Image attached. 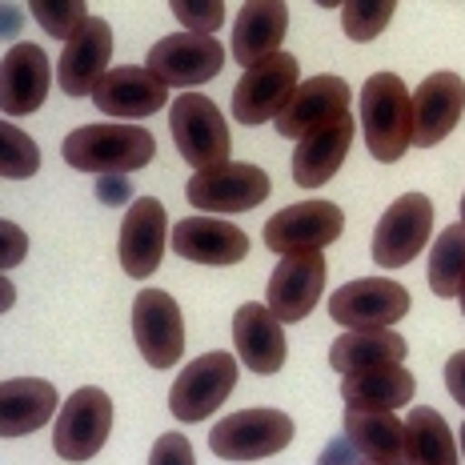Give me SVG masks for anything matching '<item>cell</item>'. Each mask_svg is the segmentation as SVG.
Here are the masks:
<instances>
[{"instance_id": "6da1fadb", "label": "cell", "mask_w": 465, "mask_h": 465, "mask_svg": "<svg viewBox=\"0 0 465 465\" xmlns=\"http://www.w3.org/2000/svg\"><path fill=\"white\" fill-rule=\"evenodd\" d=\"M64 161L81 173H96V177H124L133 169H144L157 157V141L141 124H84L73 129L61 144Z\"/></svg>"}, {"instance_id": "7a4b0ae2", "label": "cell", "mask_w": 465, "mask_h": 465, "mask_svg": "<svg viewBox=\"0 0 465 465\" xmlns=\"http://www.w3.org/2000/svg\"><path fill=\"white\" fill-rule=\"evenodd\" d=\"M361 129L370 157L393 164L413 144V96L397 73H373L361 89Z\"/></svg>"}, {"instance_id": "3957f363", "label": "cell", "mask_w": 465, "mask_h": 465, "mask_svg": "<svg viewBox=\"0 0 465 465\" xmlns=\"http://www.w3.org/2000/svg\"><path fill=\"white\" fill-rule=\"evenodd\" d=\"M169 129L173 141H177L181 161L189 169L205 173L217 169V164H229V149H232L229 124L205 93H181L169 109Z\"/></svg>"}, {"instance_id": "277c9868", "label": "cell", "mask_w": 465, "mask_h": 465, "mask_svg": "<svg viewBox=\"0 0 465 465\" xmlns=\"http://www.w3.org/2000/svg\"><path fill=\"white\" fill-rule=\"evenodd\" d=\"M293 441V418L281 410H241L213 425L209 450L225 461H261L273 458Z\"/></svg>"}, {"instance_id": "5b68a950", "label": "cell", "mask_w": 465, "mask_h": 465, "mask_svg": "<svg viewBox=\"0 0 465 465\" xmlns=\"http://www.w3.org/2000/svg\"><path fill=\"white\" fill-rule=\"evenodd\" d=\"M109 433H113V397L96 390V385H84L56 413L53 450L64 461H89L104 450Z\"/></svg>"}, {"instance_id": "8992f818", "label": "cell", "mask_w": 465, "mask_h": 465, "mask_svg": "<svg viewBox=\"0 0 465 465\" xmlns=\"http://www.w3.org/2000/svg\"><path fill=\"white\" fill-rule=\"evenodd\" d=\"M297 84H302V64L293 53L269 56L257 69H245L232 89V116L241 124H265L277 121L285 113V104L293 101Z\"/></svg>"}, {"instance_id": "52a82bcc", "label": "cell", "mask_w": 465, "mask_h": 465, "mask_svg": "<svg viewBox=\"0 0 465 465\" xmlns=\"http://www.w3.org/2000/svg\"><path fill=\"white\" fill-rule=\"evenodd\" d=\"M430 232H433V201L425 193H405L381 213L370 253L381 269H401L430 245Z\"/></svg>"}, {"instance_id": "ba28073f", "label": "cell", "mask_w": 465, "mask_h": 465, "mask_svg": "<svg viewBox=\"0 0 465 465\" xmlns=\"http://www.w3.org/2000/svg\"><path fill=\"white\" fill-rule=\"evenodd\" d=\"M237 385V357L232 353H201L197 361H189L185 370L177 373L169 390V410L177 421H205L213 410L225 405V397Z\"/></svg>"}, {"instance_id": "9c48e42d", "label": "cell", "mask_w": 465, "mask_h": 465, "mask_svg": "<svg viewBox=\"0 0 465 465\" xmlns=\"http://www.w3.org/2000/svg\"><path fill=\"white\" fill-rule=\"evenodd\" d=\"M164 89H193V84L213 81L225 69V48L217 36L197 33H169L149 48V64H144Z\"/></svg>"}, {"instance_id": "30bf717a", "label": "cell", "mask_w": 465, "mask_h": 465, "mask_svg": "<svg viewBox=\"0 0 465 465\" xmlns=\"http://www.w3.org/2000/svg\"><path fill=\"white\" fill-rule=\"evenodd\" d=\"M185 197L193 209L201 213H249L269 197V177L265 169L249 161H229L217 169L193 173V181L185 185Z\"/></svg>"}, {"instance_id": "8fae6325", "label": "cell", "mask_w": 465, "mask_h": 465, "mask_svg": "<svg viewBox=\"0 0 465 465\" xmlns=\"http://www.w3.org/2000/svg\"><path fill=\"white\" fill-rule=\"evenodd\" d=\"M133 337H137L141 357L153 370H173L185 349V317L173 293L164 289H141L133 302Z\"/></svg>"}, {"instance_id": "7c38bea8", "label": "cell", "mask_w": 465, "mask_h": 465, "mask_svg": "<svg viewBox=\"0 0 465 465\" xmlns=\"http://www.w3.org/2000/svg\"><path fill=\"white\" fill-rule=\"evenodd\" d=\"M405 313H410V293L385 277L349 281L329 297V317L341 329H390Z\"/></svg>"}, {"instance_id": "4fadbf2b", "label": "cell", "mask_w": 465, "mask_h": 465, "mask_svg": "<svg viewBox=\"0 0 465 465\" xmlns=\"http://www.w3.org/2000/svg\"><path fill=\"white\" fill-rule=\"evenodd\" d=\"M345 229V213L333 201H302V205H289L273 213L265 221V245L273 253H309V249H325L341 237Z\"/></svg>"}, {"instance_id": "5bb4252c", "label": "cell", "mask_w": 465, "mask_h": 465, "mask_svg": "<svg viewBox=\"0 0 465 465\" xmlns=\"http://www.w3.org/2000/svg\"><path fill=\"white\" fill-rule=\"evenodd\" d=\"M325 253L309 249V253H289L277 261L273 277H269V309L277 313L281 325L305 322L313 313V305L325 293Z\"/></svg>"}, {"instance_id": "9a60e30c", "label": "cell", "mask_w": 465, "mask_h": 465, "mask_svg": "<svg viewBox=\"0 0 465 465\" xmlns=\"http://www.w3.org/2000/svg\"><path fill=\"white\" fill-rule=\"evenodd\" d=\"M349 101H353V93H349V84L341 76L333 73H322V76H309V81L297 84L293 101L285 104V113L277 116V137L285 141H302L309 133L325 129V124H333L337 116L349 113Z\"/></svg>"}, {"instance_id": "2e32d148", "label": "cell", "mask_w": 465, "mask_h": 465, "mask_svg": "<svg viewBox=\"0 0 465 465\" xmlns=\"http://www.w3.org/2000/svg\"><path fill=\"white\" fill-rule=\"evenodd\" d=\"M164 101H169V89L149 69H141V64H116V69L104 73V81L93 93L96 109L124 124H137L144 116L161 113Z\"/></svg>"}, {"instance_id": "e0dca14e", "label": "cell", "mask_w": 465, "mask_h": 465, "mask_svg": "<svg viewBox=\"0 0 465 465\" xmlns=\"http://www.w3.org/2000/svg\"><path fill=\"white\" fill-rule=\"evenodd\" d=\"M48 84H53V64L48 53L33 41H21L5 53L0 64V109L5 116H28L45 104Z\"/></svg>"}, {"instance_id": "ac0fdd59", "label": "cell", "mask_w": 465, "mask_h": 465, "mask_svg": "<svg viewBox=\"0 0 465 465\" xmlns=\"http://www.w3.org/2000/svg\"><path fill=\"white\" fill-rule=\"evenodd\" d=\"M465 113V81L458 73H433L425 76L413 93V144L433 149L458 129Z\"/></svg>"}, {"instance_id": "d6986e66", "label": "cell", "mask_w": 465, "mask_h": 465, "mask_svg": "<svg viewBox=\"0 0 465 465\" xmlns=\"http://www.w3.org/2000/svg\"><path fill=\"white\" fill-rule=\"evenodd\" d=\"M232 345H237V361H245L249 373L273 377L285 365V325L277 322V313L269 305H241L232 313Z\"/></svg>"}, {"instance_id": "ffe728a7", "label": "cell", "mask_w": 465, "mask_h": 465, "mask_svg": "<svg viewBox=\"0 0 465 465\" xmlns=\"http://www.w3.org/2000/svg\"><path fill=\"white\" fill-rule=\"evenodd\" d=\"M169 245V217L157 197L133 201V209L124 213L121 225V269L129 277H153Z\"/></svg>"}, {"instance_id": "44dd1931", "label": "cell", "mask_w": 465, "mask_h": 465, "mask_svg": "<svg viewBox=\"0 0 465 465\" xmlns=\"http://www.w3.org/2000/svg\"><path fill=\"white\" fill-rule=\"evenodd\" d=\"M289 33V8L281 0H249L241 5L237 21H232V61L241 69H257L269 56L281 53V41Z\"/></svg>"}, {"instance_id": "7402d4cb", "label": "cell", "mask_w": 465, "mask_h": 465, "mask_svg": "<svg viewBox=\"0 0 465 465\" xmlns=\"http://www.w3.org/2000/svg\"><path fill=\"white\" fill-rule=\"evenodd\" d=\"M109 56H113V28L109 21H93L64 45L61 61H56V84L69 96L96 93V84L109 73Z\"/></svg>"}, {"instance_id": "603a6c76", "label": "cell", "mask_w": 465, "mask_h": 465, "mask_svg": "<svg viewBox=\"0 0 465 465\" xmlns=\"http://www.w3.org/2000/svg\"><path fill=\"white\" fill-rule=\"evenodd\" d=\"M173 253L197 261V265H237L249 253L245 229L221 217H185L173 229Z\"/></svg>"}, {"instance_id": "cb8c5ba5", "label": "cell", "mask_w": 465, "mask_h": 465, "mask_svg": "<svg viewBox=\"0 0 465 465\" xmlns=\"http://www.w3.org/2000/svg\"><path fill=\"white\" fill-rule=\"evenodd\" d=\"M353 133H357V124H353V116H337L333 124H325V129H317V133H309V137L297 141V149H293V181L302 189H317V185H325V181H333L337 177V169L345 164L349 157V144H353Z\"/></svg>"}, {"instance_id": "d4e9b609", "label": "cell", "mask_w": 465, "mask_h": 465, "mask_svg": "<svg viewBox=\"0 0 465 465\" xmlns=\"http://www.w3.org/2000/svg\"><path fill=\"white\" fill-rule=\"evenodd\" d=\"M61 410L53 381L45 377H13L0 385V438L16 441L36 433L41 425L53 421V413Z\"/></svg>"}, {"instance_id": "484cf974", "label": "cell", "mask_w": 465, "mask_h": 465, "mask_svg": "<svg viewBox=\"0 0 465 465\" xmlns=\"http://www.w3.org/2000/svg\"><path fill=\"white\" fill-rule=\"evenodd\" d=\"M345 438L357 445L365 461L410 465V438L405 421L393 410H345Z\"/></svg>"}, {"instance_id": "4316f807", "label": "cell", "mask_w": 465, "mask_h": 465, "mask_svg": "<svg viewBox=\"0 0 465 465\" xmlns=\"http://www.w3.org/2000/svg\"><path fill=\"white\" fill-rule=\"evenodd\" d=\"M410 353V341L397 337L393 329H345L333 345H329V365L337 373H370L385 365H401Z\"/></svg>"}, {"instance_id": "83f0119b", "label": "cell", "mask_w": 465, "mask_h": 465, "mask_svg": "<svg viewBox=\"0 0 465 465\" xmlns=\"http://www.w3.org/2000/svg\"><path fill=\"white\" fill-rule=\"evenodd\" d=\"M413 373L405 365H385V370L353 373L341 381V401L349 410H397V405L413 401Z\"/></svg>"}, {"instance_id": "f1b7e54d", "label": "cell", "mask_w": 465, "mask_h": 465, "mask_svg": "<svg viewBox=\"0 0 465 465\" xmlns=\"http://www.w3.org/2000/svg\"><path fill=\"white\" fill-rule=\"evenodd\" d=\"M405 438H410V465H458V445H453L450 421L438 410H410L405 418Z\"/></svg>"}, {"instance_id": "f546056e", "label": "cell", "mask_w": 465, "mask_h": 465, "mask_svg": "<svg viewBox=\"0 0 465 465\" xmlns=\"http://www.w3.org/2000/svg\"><path fill=\"white\" fill-rule=\"evenodd\" d=\"M461 281H465V225L441 229L438 241L430 249V289L438 297H458L461 293Z\"/></svg>"}, {"instance_id": "4dcf8cb0", "label": "cell", "mask_w": 465, "mask_h": 465, "mask_svg": "<svg viewBox=\"0 0 465 465\" xmlns=\"http://www.w3.org/2000/svg\"><path fill=\"white\" fill-rule=\"evenodd\" d=\"M397 5L393 0H349V5H341V28L349 41L365 45L373 41V36L385 33V25L393 21Z\"/></svg>"}, {"instance_id": "1f68e13d", "label": "cell", "mask_w": 465, "mask_h": 465, "mask_svg": "<svg viewBox=\"0 0 465 465\" xmlns=\"http://www.w3.org/2000/svg\"><path fill=\"white\" fill-rule=\"evenodd\" d=\"M0 173H5L8 181H25L33 177L36 169H41V149H36V141L28 137L25 129H16L13 121L0 124Z\"/></svg>"}, {"instance_id": "d6a6232c", "label": "cell", "mask_w": 465, "mask_h": 465, "mask_svg": "<svg viewBox=\"0 0 465 465\" xmlns=\"http://www.w3.org/2000/svg\"><path fill=\"white\" fill-rule=\"evenodd\" d=\"M28 13L41 21V28L48 36H56V41H64V45H69L73 36L93 21L89 8L76 5V0H33V5H28Z\"/></svg>"}, {"instance_id": "836d02e7", "label": "cell", "mask_w": 465, "mask_h": 465, "mask_svg": "<svg viewBox=\"0 0 465 465\" xmlns=\"http://www.w3.org/2000/svg\"><path fill=\"white\" fill-rule=\"evenodd\" d=\"M173 16L185 25V33L217 36V28L225 25V5H221V0H177Z\"/></svg>"}, {"instance_id": "e575fe53", "label": "cell", "mask_w": 465, "mask_h": 465, "mask_svg": "<svg viewBox=\"0 0 465 465\" xmlns=\"http://www.w3.org/2000/svg\"><path fill=\"white\" fill-rule=\"evenodd\" d=\"M149 465H197V458H193L189 438H181V433H161V438L153 441Z\"/></svg>"}, {"instance_id": "d590c367", "label": "cell", "mask_w": 465, "mask_h": 465, "mask_svg": "<svg viewBox=\"0 0 465 465\" xmlns=\"http://www.w3.org/2000/svg\"><path fill=\"white\" fill-rule=\"evenodd\" d=\"M0 237H5V253H0V265H5V269H16V265L25 261V253H28L25 229H16L13 221H5V225H0Z\"/></svg>"}, {"instance_id": "8d00e7d4", "label": "cell", "mask_w": 465, "mask_h": 465, "mask_svg": "<svg viewBox=\"0 0 465 465\" xmlns=\"http://www.w3.org/2000/svg\"><path fill=\"white\" fill-rule=\"evenodd\" d=\"M445 390H450V397L465 410V349H458V353L445 361Z\"/></svg>"}, {"instance_id": "74e56055", "label": "cell", "mask_w": 465, "mask_h": 465, "mask_svg": "<svg viewBox=\"0 0 465 465\" xmlns=\"http://www.w3.org/2000/svg\"><path fill=\"white\" fill-rule=\"evenodd\" d=\"M96 197L101 205H124L133 197V181L129 177H101L96 181Z\"/></svg>"}, {"instance_id": "f35d334b", "label": "cell", "mask_w": 465, "mask_h": 465, "mask_svg": "<svg viewBox=\"0 0 465 465\" xmlns=\"http://www.w3.org/2000/svg\"><path fill=\"white\" fill-rule=\"evenodd\" d=\"M357 461H361V458H357V445L349 441V438H337L322 453V461H317V465H357Z\"/></svg>"}, {"instance_id": "ab89813d", "label": "cell", "mask_w": 465, "mask_h": 465, "mask_svg": "<svg viewBox=\"0 0 465 465\" xmlns=\"http://www.w3.org/2000/svg\"><path fill=\"white\" fill-rule=\"evenodd\" d=\"M13 302H16V289H13V281H5V313L13 309Z\"/></svg>"}, {"instance_id": "60d3db41", "label": "cell", "mask_w": 465, "mask_h": 465, "mask_svg": "<svg viewBox=\"0 0 465 465\" xmlns=\"http://www.w3.org/2000/svg\"><path fill=\"white\" fill-rule=\"evenodd\" d=\"M458 302H461V313H465V281H461V293H458Z\"/></svg>"}, {"instance_id": "b9f144b4", "label": "cell", "mask_w": 465, "mask_h": 465, "mask_svg": "<svg viewBox=\"0 0 465 465\" xmlns=\"http://www.w3.org/2000/svg\"><path fill=\"white\" fill-rule=\"evenodd\" d=\"M458 438H461V453H465V425H461V433H458Z\"/></svg>"}, {"instance_id": "7bdbcfd3", "label": "cell", "mask_w": 465, "mask_h": 465, "mask_svg": "<svg viewBox=\"0 0 465 465\" xmlns=\"http://www.w3.org/2000/svg\"><path fill=\"white\" fill-rule=\"evenodd\" d=\"M461 225H465V197H461Z\"/></svg>"}, {"instance_id": "ee69618b", "label": "cell", "mask_w": 465, "mask_h": 465, "mask_svg": "<svg viewBox=\"0 0 465 465\" xmlns=\"http://www.w3.org/2000/svg\"><path fill=\"white\" fill-rule=\"evenodd\" d=\"M357 465H377V461H365V458H361V461H357Z\"/></svg>"}]
</instances>
